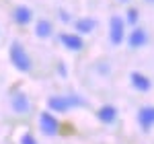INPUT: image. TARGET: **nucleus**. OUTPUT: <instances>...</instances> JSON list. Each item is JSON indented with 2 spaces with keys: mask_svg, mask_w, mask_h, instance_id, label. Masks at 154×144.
I'll use <instances>...</instances> for the list:
<instances>
[{
  "mask_svg": "<svg viewBox=\"0 0 154 144\" xmlns=\"http://www.w3.org/2000/svg\"><path fill=\"white\" fill-rule=\"evenodd\" d=\"M138 19H140V11H138V8H128V19H125V21L130 25H136Z\"/></svg>",
  "mask_w": 154,
  "mask_h": 144,
  "instance_id": "4468645a",
  "label": "nucleus"
},
{
  "mask_svg": "<svg viewBox=\"0 0 154 144\" xmlns=\"http://www.w3.org/2000/svg\"><path fill=\"white\" fill-rule=\"evenodd\" d=\"M60 43L66 49H70V52H80V49L84 48L82 37L78 35V33H68V31L60 33Z\"/></svg>",
  "mask_w": 154,
  "mask_h": 144,
  "instance_id": "423d86ee",
  "label": "nucleus"
},
{
  "mask_svg": "<svg viewBox=\"0 0 154 144\" xmlns=\"http://www.w3.org/2000/svg\"><path fill=\"white\" fill-rule=\"evenodd\" d=\"M21 144H37V140L33 134H23L21 136Z\"/></svg>",
  "mask_w": 154,
  "mask_h": 144,
  "instance_id": "2eb2a0df",
  "label": "nucleus"
},
{
  "mask_svg": "<svg viewBox=\"0 0 154 144\" xmlns=\"http://www.w3.org/2000/svg\"><path fill=\"white\" fill-rule=\"evenodd\" d=\"M119 2H128V0H119Z\"/></svg>",
  "mask_w": 154,
  "mask_h": 144,
  "instance_id": "dca6fc26",
  "label": "nucleus"
},
{
  "mask_svg": "<svg viewBox=\"0 0 154 144\" xmlns=\"http://www.w3.org/2000/svg\"><path fill=\"white\" fill-rule=\"evenodd\" d=\"M97 27V21L93 17H84V19H78L76 23H74V29H76V33L78 35H86V33H93Z\"/></svg>",
  "mask_w": 154,
  "mask_h": 144,
  "instance_id": "f8f14e48",
  "label": "nucleus"
},
{
  "mask_svg": "<svg viewBox=\"0 0 154 144\" xmlns=\"http://www.w3.org/2000/svg\"><path fill=\"white\" fill-rule=\"evenodd\" d=\"M146 41H148L146 31H144L142 27H136L134 25V31H130V35H128V45L131 49H140L142 45H146Z\"/></svg>",
  "mask_w": 154,
  "mask_h": 144,
  "instance_id": "0eeeda50",
  "label": "nucleus"
},
{
  "mask_svg": "<svg viewBox=\"0 0 154 144\" xmlns=\"http://www.w3.org/2000/svg\"><path fill=\"white\" fill-rule=\"evenodd\" d=\"M125 39V21L119 14H111L109 19V41L113 45H121Z\"/></svg>",
  "mask_w": 154,
  "mask_h": 144,
  "instance_id": "7ed1b4c3",
  "label": "nucleus"
},
{
  "mask_svg": "<svg viewBox=\"0 0 154 144\" xmlns=\"http://www.w3.org/2000/svg\"><path fill=\"white\" fill-rule=\"evenodd\" d=\"M136 120H138V126L142 128L144 132L152 130V128H154V107H152V105H144V107H140L138 115H136Z\"/></svg>",
  "mask_w": 154,
  "mask_h": 144,
  "instance_id": "39448f33",
  "label": "nucleus"
},
{
  "mask_svg": "<svg viewBox=\"0 0 154 144\" xmlns=\"http://www.w3.org/2000/svg\"><path fill=\"white\" fill-rule=\"evenodd\" d=\"M39 130L45 136H56L60 132V121L56 120V115L51 111H41V115H39Z\"/></svg>",
  "mask_w": 154,
  "mask_h": 144,
  "instance_id": "20e7f679",
  "label": "nucleus"
},
{
  "mask_svg": "<svg viewBox=\"0 0 154 144\" xmlns=\"http://www.w3.org/2000/svg\"><path fill=\"white\" fill-rule=\"evenodd\" d=\"M11 107L14 113H27L29 107H31V103H29V99L25 93H14L11 99Z\"/></svg>",
  "mask_w": 154,
  "mask_h": 144,
  "instance_id": "9d476101",
  "label": "nucleus"
},
{
  "mask_svg": "<svg viewBox=\"0 0 154 144\" xmlns=\"http://www.w3.org/2000/svg\"><path fill=\"white\" fill-rule=\"evenodd\" d=\"M130 80H131V86H134L136 91H140V93H146V91L152 89V80H150L146 74H142V72H131Z\"/></svg>",
  "mask_w": 154,
  "mask_h": 144,
  "instance_id": "6e6552de",
  "label": "nucleus"
},
{
  "mask_svg": "<svg viewBox=\"0 0 154 144\" xmlns=\"http://www.w3.org/2000/svg\"><path fill=\"white\" fill-rule=\"evenodd\" d=\"M97 120L101 124H113L117 120V107L115 105H103L97 111Z\"/></svg>",
  "mask_w": 154,
  "mask_h": 144,
  "instance_id": "9b49d317",
  "label": "nucleus"
},
{
  "mask_svg": "<svg viewBox=\"0 0 154 144\" xmlns=\"http://www.w3.org/2000/svg\"><path fill=\"white\" fill-rule=\"evenodd\" d=\"M146 2H154V0H146Z\"/></svg>",
  "mask_w": 154,
  "mask_h": 144,
  "instance_id": "f3484780",
  "label": "nucleus"
},
{
  "mask_svg": "<svg viewBox=\"0 0 154 144\" xmlns=\"http://www.w3.org/2000/svg\"><path fill=\"white\" fill-rule=\"evenodd\" d=\"M51 33H54V25H51V21H48V19H39L37 25H35V35L39 37V39H48Z\"/></svg>",
  "mask_w": 154,
  "mask_h": 144,
  "instance_id": "ddd939ff",
  "label": "nucleus"
},
{
  "mask_svg": "<svg viewBox=\"0 0 154 144\" xmlns=\"http://www.w3.org/2000/svg\"><path fill=\"white\" fill-rule=\"evenodd\" d=\"M8 58H11L12 66L21 72H29L31 70V58L27 54V49L19 43V41H12L11 48H8Z\"/></svg>",
  "mask_w": 154,
  "mask_h": 144,
  "instance_id": "f257e3e1",
  "label": "nucleus"
},
{
  "mask_svg": "<svg viewBox=\"0 0 154 144\" xmlns=\"http://www.w3.org/2000/svg\"><path fill=\"white\" fill-rule=\"evenodd\" d=\"M12 19H14V23L25 27V25H29L33 21V11L29 8V6H17L14 11H12Z\"/></svg>",
  "mask_w": 154,
  "mask_h": 144,
  "instance_id": "1a4fd4ad",
  "label": "nucleus"
},
{
  "mask_svg": "<svg viewBox=\"0 0 154 144\" xmlns=\"http://www.w3.org/2000/svg\"><path fill=\"white\" fill-rule=\"evenodd\" d=\"M84 101L80 97L76 95H70V97H49L48 99V107L54 111V113H66L68 109L72 107H82Z\"/></svg>",
  "mask_w": 154,
  "mask_h": 144,
  "instance_id": "f03ea898",
  "label": "nucleus"
}]
</instances>
